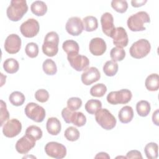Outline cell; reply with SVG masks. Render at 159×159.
I'll list each match as a JSON object with an SVG mask.
<instances>
[{
    "label": "cell",
    "mask_w": 159,
    "mask_h": 159,
    "mask_svg": "<svg viewBox=\"0 0 159 159\" xmlns=\"http://www.w3.org/2000/svg\"><path fill=\"white\" fill-rule=\"evenodd\" d=\"M118 64L112 60L107 61L103 66V71L107 76H113L118 71Z\"/></svg>",
    "instance_id": "obj_28"
},
{
    "label": "cell",
    "mask_w": 159,
    "mask_h": 159,
    "mask_svg": "<svg viewBox=\"0 0 159 159\" xmlns=\"http://www.w3.org/2000/svg\"><path fill=\"white\" fill-rule=\"evenodd\" d=\"M25 52L30 58H35L39 54V47L36 43L30 42L26 45Z\"/></svg>",
    "instance_id": "obj_38"
},
{
    "label": "cell",
    "mask_w": 159,
    "mask_h": 159,
    "mask_svg": "<svg viewBox=\"0 0 159 159\" xmlns=\"http://www.w3.org/2000/svg\"><path fill=\"white\" fill-rule=\"evenodd\" d=\"M40 25L39 22L35 19H29L24 22L20 27L21 34L27 38L35 37L39 32Z\"/></svg>",
    "instance_id": "obj_10"
},
{
    "label": "cell",
    "mask_w": 159,
    "mask_h": 159,
    "mask_svg": "<svg viewBox=\"0 0 159 159\" xmlns=\"http://www.w3.org/2000/svg\"><path fill=\"white\" fill-rule=\"evenodd\" d=\"M101 23L103 33L107 36L111 37L116 29L112 15L107 12L104 13L101 17Z\"/></svg>",
    "instance_id": "obj_16"
},
{
    "label": "cell",
    "mask_w": 159,
    "mask_h": 159,
    "mask_svg": "<svg viewBox=\"0 0 159 159\" xmlns=\"http://www.w3.org/2000/svg\"><path fill=\"white\" fill-rule=\"evenodd\" d=\"M30 9L34 14L37 16H42L47 12V6L43 1H35L32 3Z\"/></svg>",
    "instance_id": "obj_22"
},
{
    "label": "cell",
    "mask_w": 159,
    "mask_h": 159,
    "mask_svg": "<svg viewBox=\"0 0 159 159\" xmlns=\"http://www.w3.org/2000/svg\"><path fill=\"white\" fill-rule=\"evenodd\" d=\"M84 29L86 32H93L98 27V22L96 17L93 16H88L83 19Z\"/></svg>",
    "instance_id": "obj_23"
},
{
    "label": "cell",
    "mask_w": 159,
    "mask_h": 159,
    "mask_svg": "<svg viewBox=\"0 0 159 159\" xmlns=\"http://www.w3.org/2000/svg\"><path fill=\"white\" fill-rule=\"evenodd\" d=\"M63 50L67 53H78L80 47L78 43L73 40H67L63 43Z\"/></svg>",
    "instance_id": "obj_25"
},
{
    "label": "cell",
    "mask_w": 159,
    "mask_h": 159,
    "mask_svg": "<svg viewBox=\"0 0 159 159\" xmlns=\"http://www.w3.org/2000/svg\"><path fill=\"white\" fill-rule=\"evenodd\" d=\"M126 158H142V156L140 152L133 150L127 152L126 154Z\"/></svg>",
    "instance_id": "obj_43"
},
{
    "label": "cell",
    "mask_w": 159,
    "mask_h": 159,
    "mask_svg": "<svg viewBox=\"0 0 159 159\" xmlns=\"http://www.w3.org/2000/svg\"><path fill=\"white\" fill-rule=\"evenodd\" d=\"M59 37L54 31L47 34L42 45V52L48 57H54L58 51Z\"/></svg>",
    "instance_id": "obj_3"
},
{
    "label": "cell",
    "mask_w": 159,
    "mask_h": 159,
    "mask_svg": "<svg viewBox=\"0 0 159 159\" xmlns=\"http://www.w3.org/2000/svg\"><path fill=\"white\" fill-rule=\"evenodd\" d=\"M111 6L117 12L124 13L128 8V4L126 1L113 0L111 1Z\"/></svg>",
    "instance_id": "obj_37"
},
{
    "label": "cell",
    "mask_w": 159,
    "mask_h": 159,
    "mask_svg": "<svg viewBox=\"0 0 159 159\" xmlns=\"http://www.w3.org/2000/svg\"><path fill=\"white\" fill-rule=\"evenodd\" d=\"M73 111L70 110L68 107H65L61 111V116L63 118V120L66 123L70 124V119L71 114L73 113Z\"/></svg>",
    "instance_id": "obj_42"
},
{
    "label": "cell",
    "mask_w": 159,
    "mask_h": 159,
    "mask_svg": "<svg viewBox=\"0 0 159 159\" xmlns=\"http://www.w3.org/2000/svg\"><path fill=\"white\" fill-rule=\"evenodd\" d=\"M46 128L47 132L52 135H58L61 129L60 121L55 117H50L48 119L46 124Z\"/></svg>",
    "instance_id": "obj_19"
},
{
    "label": "cell",
    "mask_w": 159,
    "mask_h": 159,
    "mask_svg": "<svg viewBox=\"0 0 159 159\" xmlns=\"http://www.w3.org/2000/svg\"><path fill=\"white\" fill-rule=\"evenodd\" d=\"M42 68L44 73L48 75H53L57 71L56 63L53 60L50 58L46 59L43 62Z\"/></svg>",
    "instance_id": "obj_31"
},
{
    "label": "cell",
    "mask_w": 159,
    "mask_h": 159,
    "mask_svg": "<svg viewBox=\"0 0 159 159\" xmlns=\"http://www.w3.org/2000/svg\"><path fill=\"white\" fill-rule=\"evenodd\" d=\"M90 52L94 56L102 55L106 50L107 46L104 39L99 37L93 38L89 45Z\"/></svg>",
    "instance_id": "obj_18"
},
{
    "label": "cell",
    "mask_w": 159,
    "mask_h": 159,
    "mask_svg": "<svg viewBox=\"0 0 159 159\" xmlns=\"http://www.w3.org/2000/svg\"><path fill=\"white\" fill-rule=\"evenodd\" d=\"M146 88L150 91H157L159 88V76L157 73H152L147 76L145 81Z\"/></svg>",
    "instance_id": "obj_21"
},
{
    "label": "cell",
    "mask_w": 159,
    "mask_h": 159,
    "mask_svg": "<svg viewBox=\"0 0 159 159\" xmlns=\"http://www.w3.org/2000/svg\"><path fill=\"white\" fill-rule=\"evenodd\" d=\"M132 92L127 89H122L119 91H111L107 96V102L113 105L118 104H127L132 99Z\"/></svg>",
    "instance_id": "obj_6"
},
{
    "label": "cell",
    "mask_w": 159,
    "mask_h": 159,
    "mask_svg": "<svg viewBox=\"0 0 159 159\" xmlns=\"http://www.w3.org/2000/svg\"><path fill=\"white\" fill-rule=\"evenodd\" d=\"M147 2V0H132L131 1V4L134 7H139L144 5Z\"/></svg>",
    "instance_id": "obj_44"
},
{
    "label": "cell",
    "mask_w": 159,
    "mask_h": 159,
    "mask_svg": "<svg viewBox=\"0 0 159 159\" xmlns=\"http://www.w3.org/2000/svg\"><path fill=\"white\" fill-rule=\"evenodd\" d=\"M82 106V101L77 97H72L67 101V107L73 111L78 110Z\"/></svg>",
    "instance_id": "obj_39"
},
{
    "label": "cell",
    "mask_w": 159,
    "mask_h": 159,
    "mask_svg": "<svg viewBox=\"0 0 159 159\" xmlns=\"http://www.w3.org/2000/svg\"><path fill=\"white\" fill-rule=\"evenodd\" d=\"M1 126H2L4 122L7 120L9 118V114L7 109L6 104L2 101L1 100Z\"/></svg>",
    "instance_id": "obj_41"
},
{
    "label": "cell",
    "mask_w": 159,
    "mask_h": 159,
    "mask_svg": "<svg viewBox=\"0 0 159 159\" xmlns=\"http://www.w3.org/2000/svg\"><path fill=\"white\" fill-rule=\"evenodd\" d=\"M158 147L157 143L155 142H150L147 143L144 148V152L147 158L155 159L158 157Z\"/></svg>",
    "instance_id": "obj_26"
},
{
    "label": "cell",
    "mask_w": 159,
    "mask_h": 159,
    "mask_svg": "<svg viewBox=\"0 0 159 159\" xmlns=\"http://www.w3.org/2000/svg\"><path fill=\"white\" fill-rule=\"evenodd\" d=\"M111 38L113 39V43L116 47L123 48L128 44L129 39L127 32L122 27L116 28Z\"/></svg>",
    "instance_id": "obj_17"
},
{
    "label": "cell",
    "mask_w": 159,
    "mask_h": 159,
    "mask_svg": "<svg viewBox=\"0 0 159 159\" xmlns=\"http://www.w3.org/2000/svg\"><path fill=\"white\" fill-rule=\"evenodd\" d=\"M35 140L32 137L25 135L19 139L16 143V149L20 154L28 153L35 145Z\"/></svg>",
    "instance_id": "obj_14"
},
{
    "label": "cell",
    "mask_w": 159,
    "mask_h": 159,
    "mask_svg": "<svg viewBox=\"0 0 159 159\" xmlns=\"http://www.w3.org/2000/svg\"><path fill=\"white\" fill-rule=\"evenodd\" d=\"M118 117L120 122L127 124L130 122L134 117V111L132 107L125 106L121 108L118 114Z\"/></svg>",
    "instance_id": "obj_20"
},
{
    "label": "cell",
    "mask_w": 159,
    "mask_h": 159,
    "mask_svg": "<svg viewBox=\"0 0 159 159\" xmlns=\"http://www.w3.org/2000/svg\"><path fill=\"white\" fill-rule=\"evenodd\" d=\"M107 91V87L102 83H98L91 87L90 94L94 97H102Z\"/></svg>",
    "instance_id": "obj_35"
},
{
    "label": "cell",
    "mask_w": 159,
    "mask_h": 159,
    "mask_svg": "<svg viewBox=\"0 0 159 159\" xmlns=\"http://www.w3.org/2000/svg\"><path fill=\"white\" fill-rule=\"evenodd\" d=\"M46 154L52 158L61 159L66 155V148L61 143L56 142H50L45 147Z\"/></svg>",
    "instance_id": "obj_9"
},
{
    "label": "cell",
    "mask_w": 159,
    "mask_h": 159,
    "mask_svg": "<svg viewBox=\"0 0 159 159\" xmlns=\"http://www.w3.org/2000/svg\"><path fill=\"white\" fill-rule=\"evenodd\" d=\"M27 117L36 122H42L45 117L44 108L35 102L28 103L24 109Z\"/></svg>",
    "instance_id": "obj_7"
},
{
    "label": "cell",
    "mask_w": 159,
    "mask_h": 159,
    "mask_svg": "<svg viewBox=\"0 0 159 159\" xmlns=\"http://www.w3.org/2000/svg\"><path fill=\"white\" fill-rule=\"evenodd\" d=\"M151 45L147 39H142L135 42L129 49L130 55L134 58L140 59L146 57L150 52Z\"/></svg>",
    "instance_id": "obj_5"
},
{
    "label": "cell",
    "mask_w": 159,
    "mask_h": 159,
    "mask_svg": "<svg viewBox=\"0 0 159 159\" xmlns=\"http://www.w3.org/2000/svg\"><path fill=\"white\" fill-rule=\"evenodd\" d=\"M65 29L70 35L78 36L84 30L83 21L78 17H71L67 20Z\"/></svg>",
    "instance_id": "obj_12"
},
{
    "label": "cell",
    "mask_w": 159,
    "mask_h": 159,
    "mask_svg": "<svg viewBox=\"0 0 159 159\" xmlns=\"http://www.w3.org/2000/svg\"><path fill=\"white\" fill-rule=\"evenodd\" d=\"M110 57L114 61L117 62L122 61L125 57V52L123 48L116 47L111 49L110 52Z\"/></svg>",
    "instance_id": "obj_33"
},
{
    "label": "cell",
    "mask_w": 159,
    "mask_h": 159,
    "mask_svg": "<svg viewBox=\"0 0 159 159\" xmlns=\"http://www.w3.org/2000/svg\"><path fill=\"white\" fill-rule=\"evenodd\" d=\"M100 78L101 74L99 70L94 66L86 68L81 76L82 83L86 86L98 81Z\"/></svg>",
    "instance_id": "obj_15"
},
{
    "label": "cell",
    "mask_w": 159,
    "mask_h": 159,
    "mask_svg": "<svg viewBox=\"0 0 159 159\" xmlns=\"http://www.w3.org/2000/svg\"><path fill=\"white\" fill-rule=\"evenodd\" d=\"M64 135L68 140L71 142H75L79 139L80 134L79 130L76 127L70 126L65 130L64 132Z\"/></svg>",
    "instance_id": "obj_36"
},
{
    "label": "cell",
    "mask_w": 159,
    "mask_h": 159,
    "mask_svg": "<svg viewBox=\"0 0 159 159\" xmlns=\"http://www.w3.org/2000/svg\"><path fill=\"white\" fill-rule=\"evenodd\" d=\"M95 119L98 124L105 130H111L116 125V117L107 109H100L95 114Z\"/></svg>",
    "instance_id": "obj_4"
},
{
    "label": "cell",
    "mask_w": 159,
    "mask_h": 159,
    "mask_svg": "<svg viewBox=\"0 0 159 159\" xmlns=\"http://www.w3.org/2000/svg\"><path fill=\"white\" fill-rule=\"evenodd\" d=\"M86 122V117L83 112H73L70 119V123H72L77 127H82L85 125Z\"/></svg>",
    "instance_id": "obj_29"
},
{
    "label": "cell",
    "mask_w": 159,
    "mask_h": 159,
    "mask_svg": "<svg viewBox=\"0 0 159 159\" xmlns=\"http://www.w3.org/2000/svg\"><path fill=\"white\" fill-rule=\"evenodd\" d=\"M67 59L70 66L78 71L85 70L89 65L88 58L78 53L69 54L67 55Z\"/></svg>",
    "instance_id": "obj_8"
},
{
    "label": "cell",
    "mask_w": 159,
    "mask_h": 159,
    "mask_svg": "<svg viewBox=\"0 0 159 159\" xmlns=\"http://www.w3.org/2000/svg\"><path fill=\"white\" fill-rule=\"evenodd\" d=\"M28 11L25 0H12L6 10L7 17L14 22L20 20Z\"/></svg>",
    "instance_id": "obj_1"
},
{
    "label": "cell",
    "mask_w": 159,
    "mask_h": 159,
    "mask_svg": "<svg viewBox=\"0 0 159 159\" xmlns=\"http://www.w3.org/2000/svg\"><path fill=\"white\" fill-rule=\"evenodd\" d=\"M25 99V96L20 91H14L9 96L10 102L15 106H20L22 105Z\"/></svg>",
    "instance_id": "obj_32"
},
{
    "label": "cell",
    "mask_w": 159,
    "mask_h": 159,
    "mask_svg": "<svg viewBox=\"0 0 159 159\" xmlns=\"http://www.w3.org/2000/svg\"><path fill=\"white\" fill-rule=\"evenodd\" d=\"M158 109H157L152 115V121L156 125H159L158 123Z\"/></svg>",
    "instance_id": "obj_45"
},
{
    "label": "cell",
    "mask_w": 159,
    "mask_h": 159,
    "mask_svg": "<svg viewBox=\"0 0 159 159\" xmlns=\"http://www.w3.org/2000/svg\"><path fill=\"white\" fill-rule=\"evenodd\" d=\"M25 135L32 137L35 140H39L42 138L43 132L40 127L32 125L27 128L25 130Z\"/></svg>",
    "instance_id": "obj_34"
},
{
    "label": "cell",
    "mask_w": 159,
    "mask_h": 159,
    "mask_svg": "<svg viewBox=\"0 0 159 159\" xmlns=\"http://www.w3.org/2000/svg\"><path fill=\"white\" fill-rule=\"evenodd\" d=\"M150 22V19L148 13L145 11H139L128 18L127 24L131 31L139 32L145 30L146 28L144 24Z\"/></svg>",
    "instance_id": "obj_2"
},
{
    "label": "cell",
    "mask_w": 159,
    "mask_h": 159,
    "mask_svg": "<svg viewBox=\"0 0 159 159\" xmlns=\"http://www.w3.org/2000/svg\"><path fill=\"white\" fill-rule=\"evenodd\" d=\"M3 68L7 73L13 74L19 70V64L14 58H7L3 63Z\"/></svg>",
    "instance_id": "obj_24"
},
{
    "label": "cell",
    "mask_w": 159,
    "mask_h": 159,
    "mask_svg": "<svg viewBox=\"0 0 159 159\" xmlns=\"http://www.w3.org/2000/svg\"><path fill=\"white\" fill-rule=\"evenodd\" d=\"M22 130L21 122L17 119L9 120L2 127V133L9 138H12L20 134Z\"/></svg>",
    "instance_id": "obj_11"
},
{
    "label": "cell",
    "mask_w": 159,
    "mask_h": 159,
    "mask_svg": "<svg viewBox=\"0 0 159 159\" xmlns=\"http://www.w3.org/2000/svg\"><path fill=\"white\" fill-rule=\"evenodd\" d=\"M4 47L5 50L10 54L17 53L21 48V39L20 37L16 34H10L7 37Z\"/></svg>",
    "instance_id": "obj_13"
},
{
    "label": "cell",
    "mask_w": 159,
    "mask_h": 159,
    "mask_svg": "<svg viewBox=\"0 0 159 159\" xmlns=\"http://www.w3.org/2000/svg\"><path fill=\"white\" fill-rule=\"evenodd\" d=\"M136 110L139 116L141 117H146L150 112V104L147 101H140L136 104Z\"/></svg>",
    "instance_id": "obj_27"
},
{
    "label": "cell",
    "mask_w": 159,
    "mask_h": 159,
    "mask_svg": "<svg viewBox=\"0 0 159 159\" xmlns=\"http://www.w3.org/2000/svg\"><path fill=\"white\" fill-rule=\"evenodd\" d=\"M35 98L40 102H45L49 98V93L46 89H38L35 93Z\"/></svg>",
    "instance_id": "obj_40"
},
{
    "label": "cell",
    "mask_w": 159,
    "mask_h": 159,
    "mask_svg": "<svg viewBox=\"0 0 159 159\" xmlns=\"http://www.w3.org/2000/svg\"><path fill=\"white\" fill-rule=\"evenodd\" d=\"M108 158L109 159V158H110V157L106 152H100V153H98L95 156V158Z\"/></svg>",
    "instance_id": "obj_46"
},
{
    "label": "cell",
    "mask_w": 159,
    "mask_h": 159,
    "mask_svg": "<svg viewBox=\"0 0 159 159\" xmlns=\"http://www.w3.org/2000/svg\"><path fill=\"white\" fill-rule=\"evenodd\" d=\"M86 111L90 114H95L102 107V102L98 99H89L85 104Z\"/></svg>",
    "instance_id": "obj_30"
}]
</instances>
